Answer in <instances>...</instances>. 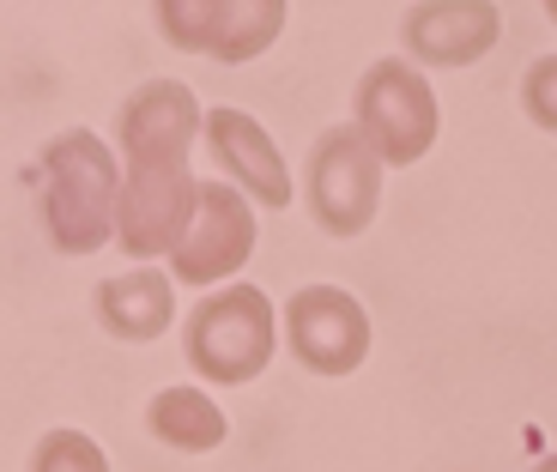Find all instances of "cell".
Segmentation results:
<instances>
[{
	"mask_svg": "<svg viewBox=\"0 0 557 472\" xmlns=\"http://www.w3.org/2000/svg\"><path fill=\"white\" fill-rule=\"evenodd\" d=\"M30 472H110V460H103V448L91 443V436H79V431H49V436L37 443Z\"/></svg>",
	"mask_w": 557,
	"mask_h": 472,
	"instance_id": "obj_14",
	"label": "cell"
},
{
	"mask_svg": "<svg viewBox=\"0 0 557 472\" xmlns=\"http://www.w3.org/2000/svg\"><path fill=\"white\" fill-rule=\"evenodd\" d=\"M552 18H557V0H552Z\"/></svg>",
	"mask_w": 557,
	"mask_h": 472,
	"instance_id": "obj_17",
	"label": "cell"
},
{
	"mask_svg": "<svg viewBox=\"0 0 557 472\" xmlns=\"http://www.w3.org/2000/svg\"><path fill=\"white\" fill-rule=\"evenodd\" d=\"M207 139H212V158H219L231 176H237V188L249 200H261V207H292V176H285V158H278L273 134H267L255 115L243 110H212L207 115Z\"/></svg>",
	"mask_w": 557,
	"mask_h": 472,
	"instance_id": "obj_11",
	"label": "cell"
},
{
	"mask_svg": "<svg viewBox=\"0 0 557 472\" xmlns=\"http://www.w3.org/2000/svg\"><path fill=\"white\" fill-rule=\"evenodd\" d=\"M207 127L195 91L176 79H146L134 98L122 103V122H115V139H122L127 170H188V146Z\"/></svg>",
	"mask_w": 557,
	"mask_h": 472,
	"instance_id": "obj_6",
	"label": "cell"
},
{
	"mask_svg": "<svg viewBox=\"0 0 557 472\" xmlns=\"http://www.w3.org/2000/svg\"><path fill=\"white\" fill-rule=\"evenodd\" d=\"M285 334H292V351L315 375H351L370 351V315L339 285H304L285 303Z\"/></svg>",
	"mask_w": 557,
	"mask_h": 472,
	"instance_id": "obj_8",
	"label": "cell"
},
{
	"mask_svg": "<svg viewBox=\"0 0 557 472\" xmlns=\"http://www.w3.org/2000/svg\"><path fill=\"white\" fill-rule=\"evenodd\" d=\"M249 254H255V212H249V200H243L231 182H200L195 224H188V236H182V249L170 254L176 278H188V285H212V278L237 273Z\"/></svg>",
	"mask_w": 557,
	"mask_h": 472,
	"instance_id": "obj_9",
	"label": "cell"
},
{
	"mask_svg": "<svg viewBox=\"0 0 557 472\" xmlns=\"http://www.w3.org/2000/svg\"><path fill=\"white\" fill-rule=\"evenodd\" d=\"M146 424H152L158 443L182 448V455H207L224 443V412L200 388H164L146 412Z\"/></svg>",
	"mask_w": 557,
	"mask_h": 472,
	"instance_id": "obj_13",
	"label": "cell"
},
{
	"mask_svg": "<svg viewBox=\"0 0 557 472\" xmlns=\"http://www.w3.org/2000/svg\"><path fill=\"white\" fill-rule=\"evenodd\" d=\"M503 18L491 0H431L406 13V49L431 67H467L485 49H497Z\"/></svg>",
	"mask_w": 557,
	"mask_h": 472,
	"instance_id": "obj_10",
	"label": "cell"
},
{
	"mask_svg": "<svg viewBox=\"0 0 557 472\" xmlns=\"http://www.w3.org/2000/svg\"><path fill=\"white\" fill-rule=\"evenodd\" d=\"M98 315L115 339H158L176 321V297H170V278L152 266H134V273H115L98 285Z\"/></svg>",
	"mask_w": 557,
	"mask_h": 472,
	"instance_id": "obj_12",
	"label": "cell"
},
{
	"mask_svg": "<svg viewBox=\"0 0 557 472\" xmlns=\"http://www.w3.org/2000/svg\"><path fill=\"white\" fill-rule=\"evenodd\" d=\"M358 127L376 146L382 164H412L436 139V98L431 79H418L406 61H376L358 85Z\"/></svg>",
	"mask_w": 557,
	"mask_h": 472,
	"instance_id": "obj_4",
	"label": "cell"
},
{
	"mask_svg": "<svg viewBox=\"0 0 557 472\" xmlns=\"http://www.w3.org/2000/svg\"><path fill=\"white\" fill-rule=\"evenodd\" d=\"M540 472H557V460H540Z\"/></svg>",
	"mask_w": 557,
	"mask_h": 472,
	"instance_id": "obj_16",
	"label": "cell"
},
{
	"mask_svg": "<svg viewBox=\"0 0 557 472\" xmlns=\"http://www.w3.org/2000/svg\"><path fill=\"white\" fill-rule=\"evenodd\" d=\"M37 207L42 231L61 254L103 249L115 236V219H122V176H115L110 146L85 127L49 139L37 158Z\"/></svg>",
	"mask_w": 557,
	"mask_h": 472,
	"instance_id": "obj_1",
	"label": "cell"
},
{
	"mask_svg": "<svg viewBox=\"0 0 557 472\" xmlns=\"http://www.w3.org/2000/svg\"><path fill=\"white\" fill-rule=\"evenodd\" d=\"M521 103H528V115L540 127H552L557 134V55L533 61L528 67V85H521Z\"/></svg>",
	"mask_w": 557,
	"mask_h": 472,
	"instance_id": "obj_15",
	"label": "cell"
},
{
	"mask_svg": "<svg viewBox=\"0 0 557 472\" xmlns=\"http://www.w3.org/2000/svg\"><path fill=\"white\" fill-rule=\"evenodd\" d=\"M158 25L176 49L212 61H255L285 30V7L278 0H164Z\"/></svg>",
	"mask_w": 557,
	"mask_h": 472,
	"instance_id": "obj_5",
	"label": "cell"
},
{
	"mask_svg": "<svg viewBox=\"0 0 557 472\" xmlns=\"http://www.w3.org/2000/svg\"><path fill=\"white\" fill-rule=\"evenodd\" d=\"M382 200V158L363 127H327L309 152V207L327 236H358L376 219Z\"/></svg>",
	"mask_w": 557,
	"mask_h": 472,
	"instance_id": "obj_3",
	"label": "cell"
},
{
	"mask_svg": "<svg viewBox=\"0 0 557 472\" xmlns=\"http://www.w3.org/2000/svg\"><path fill=\"white\" fill-rule=\"evenodd\" d=\"M273 358V303L261 285H231L188 315V363L207 382H255Z\"/></svg>",
	"mask_w": 557,
	"mask_h": 472,
	"instance_id": "obj_2",
	"label": "cell"
},
{
	"mask_svg": "<svg viewBox=\"0 0 557 472\" xmlns=\"http://www.w3.org/2000/svg\"><path fill=\"white\" fill-rule=\"evenodd\" d=\"M195 207H200V182L188 176V170H127L115 243H122L134 261L176 254L188 224H195Z\"/></svg>",
	"mask_w": 557,
	"mask_h": 472,
	"instance_id": "obj_7",
	"label": "cell"
}]
</instances>
